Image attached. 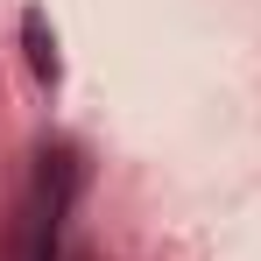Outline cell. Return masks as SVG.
<instances>
[{
    "label": "cell",
    "instance_id": "cell-1",
    "mask_svg": "<svg viewBox=\"0 0 261 261\" xmlns=\"http://www.w3.org/2000/svg\"><path fill=\"white\" fill-rule=\"evenodd\" d=\"M85 191V163L71 141H43L36 148V184H29V205H21V261H57L64 240V219Z\"/></svg>",
    "mask_w": 261,
    "mask_h": 261
},
{
    "label": "cell",
    "instance_id": "cell-2",
    "mask_svg": "<svg viewBox=\"0 0 261 261\" xmlns=\"http://www.w3.org/2000/svg\"><path fill=\"white\" fill-rule=\"evenodd\" d=\"M21 49H29V71H36V85H64V57H57V29H49L43 7H21Z\"/></svg>",
    "mask_w": 261,
    "mask_h": 261
}]
</instances>
